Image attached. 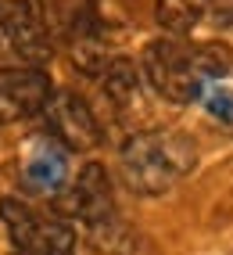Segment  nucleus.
Returning <instances> with one entry per match:
<instances>
[{
	"instance_id": "f257e3e1",
	"label": "nucleus",
	"mask_w": 233,
	"mask_h": 255,
	"mask_svg": "<svg viewBox=\"0 0 233 255\" xmlns=\"http://www.w3.org/2000/svg\"><path fill=\"white\" fill-rule=\"evenodd\" d=\"M233 72L230 50L219 43H183L179 36H165L147 43L144 50V76L158 97L176 105L201 101L208 79H223Z\"/></svg>"
},
{
	"instance_id": "f03ea898",
	"label": "nucleus",
	"mask_w": 233,
	"mask_h": 255,
	"mask_svg": "<svg viewBox=\"0 0 233 255\" xmlns=\"http://www.w3.org/2000/svg\"><path fill=\"white\" fill-rule=\"evenodd\" d=\"M119 169L129 191L165 194L194 169V144L176 129L133 133L119 151Z\"/></svg>"
},
{
	"instance_id": "7ed1b4c3",
	"label": "nucleus",
	"mask_w": 233,
	"mask_h": 255,
	"mask_svg": "<svg viewBox=\"0 0 233 255\" xmlns=\"http://www.w3.org/2000/svg\"><path fill=\"white\" fill-rule=\"evenodd\" d=\"M0 219L11 234L18 255H76V234L69 223L43 216L18 198L0 201Z\"/></svg>"
},
{
	"instance_id": "20e7f679",
	"label": "nucleus",
	"mask_w": 233,
	"mask_h": 255,
	"mask_svg": "<svg viewBox=\"0 0 233 255\" xmlns=\"http://www.w3.org/2000/svg\"><path fill=\"white\" fill-rule=\"evenodd\" d=\"M0 40L22 65L51 61L54 43L36 0H0Z\"/></svg>"
},
{
	"instance_id": "39448f33",
	"label": "nucleus",
	"mask_w": 233,
	"mask_h": 255,
	"mask_svg": "<svg viewBox=\"0 0 233 255\" xmlns=\"http://www.w3.org/2000/svg\"><path fill=\"white\" fill-rule=\"evenodd\" d=\"M43 126L47 137L58 140L65 151H90L101 144V123L93 119L90 105L72 94H51V101L43 105Z\"/></svg>"
},
{
	"instance_id": "423d86ee",
	"label": "nucleus",
	"mask_w": 233,
	"mask_h": 255,
	"mask_svg": "<svg viewBox=\"0 0 233 255\" xmlns=\"http://www.w3.org/2000/svg\"><path fill=\"white\" fill-rule=\"evenodd\" d=\"M51 94H54L51 79L40 65L0 69V123H18V119L40 115Z\"/></svg>"
},
{
	"instance_id": "0eeeda50",
	"label": "nucleus",
	"mask_w": 233,
	"mask_h": 255,
	"mask_svg": "<svg viewBox=\"0 0 233 255\" xmlns=\"http://www.w3.org/2000/svg\"><path fill=\"white\" fill-rule=\"evenodd\" d=\"M72 209L76 216L97 234H108L115 227V194H111V183L108 173L97 162L82 165V173L76 176L72 187Z\"/></svg>"
},
{
	"instance_id": "6e6552de",
	"label": "nucleus",
	"mask_w": 233,
	"mask_h": 255,
	"mask_svg": "<svg viewBox=\"0 0 233 255\" xmlns=\"http://www.w3.org/2000/svg\"><path fill=\"white\" fill-rule=\"evenodd\" d=\"M201 22L233 25V0H158V25L169 36H190Z\"/></svg>"
},
{
	"instance_id": "1a4fd4ad",
	"label": "nucleus",
	"mask_w": 233,
	"mask_h": 255,
	"mask_svg": "<svg viewBox=\"0 0 233 255\" xmlns=\"http://www.w3.org/2000/svg\"><path fill=\"white\" fill-rule=\"evenodd\" d=\"M22 180H25L29 191H36V194H58L61 187L69 183V151L43 133V137L32 140V147L25 151Z\"/></svg>"
},
{
	"instance_id": "9d476101",
	"label": "nucleus",
	"mask_w": 233,
	"mask_h": 255,
	"mask_svg": "<svg viewBox=\"0 0 233 255\" xmlns=\"http://www.w3.org/2000/svg\"><path fill=\"white\" fill-rule=\"evenodd\" d=\"M104 94L111 97V105L126 112L137 105V94H140V83H137V69H133L129 61H111L108 72H104Z\"/></svg>"
},
{
	"instance_id": "9b49d317",
	"label": "nucleus",
	"mask_w": 233,
	"mask_h": 255,
	"mask_svg": "<svg viewBox=\"0 0 233 255\" xmlns=\"http://www.w3.org/2000/svg\"><path fill=\"white\" fill-rule=\"evenodd\" d=\"M201 105H205V112H208L212 119H219V123L233 126V90H226V87H205Z\"/></svg>"
}]
</instances>
